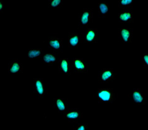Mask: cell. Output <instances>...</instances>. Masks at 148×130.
I'll return each mask as SVG.
<instances>
[{"label": "cell", "mask_w": 148, "mask_h": 130, "mask_svg": "<svg viewBox=\"0 0 148 130\" xmlns=\"http://www.w3.org/2000/svg\"><path fill=\"white\" fill-rule=\"evenodd\" d=\"M93 96L99 103H112L116 100V94L112 88H99L93 93Z\"/></svg>", "instance_id": "6da1fadb"}, {"label": "cell", "mask_w": 148, "mask_h": 130, "mask_svg": "<svg viewBox=\"0 0 148 130\" xmlns=\"http://www.w3.org/2000/svg\"><path fill=\"white\" fill-rule=\"evenodd\" d=\"M33 93L39 98H42L48 93V86L42 78L33 79Z\"/></svg>", "instance_id": "7a4b0ae2"}, {"label": "cell", "mask_w": 148, "mask_h": 130, "mask_svg": "<svg viewBox=\"0 0 148 130\" xmlns=\"http://www.w3.org/2000/svg\"><path fill=\"white\" fill-rule=\"evenodd\" d=\"M116 73L112 68L101 69L98 73V82L100 83H110L115 80Z\"/></svg>", "instance_id": "3957f363"}, {"label": "cell", "mask_w": 148, "mask_h": 130, "mask_svg": "<svg viewBox=\"0 0 148 130\" xmlns=\"http://www.w3.org/2000/svg\"><path fill=\"white\" fill-rule=\"evenodd\" d=\"M92 9L84 8L78 14L79 26L82 28H88L92 23Z\"/></svg>", "instance_id": "277c9868"}, {"label": "cell", "mask_w": 148, "mask_h": 130, "mask_svg": "<svg viewBox=\"0 0 148 130\" xmlns=\"http://www.w3.org/2000/svg\"><path fill=\"white\" fill-rule=\"evenodd\" d=\"M63 118L68 122L77 123L83 118V113L77 108H69L64 113Z\"/></svg>", "instance_id": "5b68a950"}, {"label": "cell", "mask_w": 148, "mask_h": 130, "mask_svg": "<svg viewBox=\"0 0 148 130\" xmlns=\"http://www.w3.org/2000/svg\"><path fill=\"white\" fill-rule=\"evenodd\" d=\"M82 42L85 43H97L98 41V31L95 28H88L81 36Z\"/></svg>", "instance_id": "8992f818"}, {"label": "cell", "mask_w": 148, "mask_h": 130, "mask_svg": "<svg viewBox=\"0 0 148 130\" xmlns=\"http://www.w3.org/2000/svg\"><path fill=\"white\" fill-rule=\"evenodd\" d=\"M48 48L54 52L60 53L63 49V40L62 38L55 36H51L48 41Z\"/></svg>", "instance_id": "52a82bcc"}, {"label": "cell", "mask_w": 148, "mask_h": 130, "mask_svg": "<svg viewBox=\"0 0 148 130\" xmlns=\"http://www.w3.org/2000/svg\"><path fill=\"white\" fill-rule=\"evenodd\" d=\"M119 40L127 44L131 43L133 39V29L132 28H120L118 30Z\"/></svg>", "instance_id": "ba28073f"}, {"label": "cell", "mask_w": 148, "mask_h": 130, "mask_svg": "<svg viewBox=\"0 0 148 130\" xmlns=\"http://www.w3.org/2000/svg\"><path fill=\"white\" fill-rule=\"evenodd\" d=\"M71 67L77 73H86L88 72V65L83 59H73L71 63Z\"/></svg>", "instance_id": "9c48e42d"}, {"label": "cell", "mask_w": 148, "mask_h": 130, "mask_svg": "<svg viewBox=\"0 0 148 130\" xmlns=\"http://www.w3.org/2000/svg\"><path fill=\"white\" fill-rule=\"evenodd\" d=\"M143 93V89H134L129 94L128 96L134 103L146 105L147 103V100Z\"/></svg>", "instance_id": "30bf717a"}, {"label": "cell", "mask_w": 148, "mask_h": 130, "mask_svg": "<svg viewBox=\"0 0 148 130\" xmlns=\"http://www.w3.org/2000/svg\"><path fill=\"white\" fill-rule=\"evenodd\" d=\"M58 67L60 73L68 76L71 75L72 67L68 58L60 59Z\"/></svg>", "instance_id": "8fae6325"}, {"label": "cell", "mask_w": 148, "mask_h": 130, "mask_svg": "<svg viewBox=\"0 0 148 130\" xmlns=\"http://www.w3.org/2000/svg\"><path fill=\"white\" fill-rule=\"evenodd\" d=\"M53 107L59 113H64L69 109L67 99L58 98L53 100Z\"/></svg>", "instance_id": "7c38bea8"}, {"label": "cell", "mask_w": 148, "mask_h": 130, "mask_svg": "<svg viewBox=\"0 0 148 130\" xmlns=\"http://www.w3.org/2000/svg\"><path fill=\"white\" fill-rule=\"evenodd\" d=\"M68 42V46L71 48H77L83 43L80 34L75 31L69 33Z\"/></svg>", "instance_id": "4fadbf2b"}, {"label": "cell", "mask_w": 148, "mask_h": 130, "mask_svg": "<svg viewBox=\"0 0 148 130\" xmlns=\"http://www.w3.org/2000/svg\"><path fill=\"white\" fill-rule=\"evenodd\" d=\"M118 21L121 23H134V15L131 10H123L118 14Z\"/></svg>", "instance_id": "5bb4252c"}, {"label": "cell", "mask_w": 148, "mask_h": 130, "mask_svg": "<svg viewBox=\"0 0 148 130\" xmlns=\"http://www.w3.org/2000/svg\"><path fill=\"white\" fill-rule=\"evenodd\" d=\"M23 72V65L18 60H14L8 65V72L11 74H19Z\"/></svg>", "instance_id": "9a60e30c"}, {"label": "cell", "mask_w": 148, "mask_h": 130, "mask_svg": "<svg viewBox=\"0 0 148 130\" xmlns=\"http://www.w3.org/2000/svg\"><path fill=\"white\" fill-rule=\"evenodd\" d=\"M42 61L45 64L52 66L58 63L60 59L57 54L54 53H48L42 55Z\"/></svg>", "instance_id": "2e32d148"}, {"label": "cell", "mask_w": 148, "mask_h": 130, "mask_svg": "<svg viewBox=\"0 0 148 130\" xmlns=\"http://www.w3.org/2000/svg\"><path fill=\"white\" fill-rule=\"evenodd\" d=\"M98 14L99 17L103 18H106L108 17L110 13V6L107 2H101L98 3Z\"/></svg>", "instance_id": "e0dca14e"}, {"label": "cell", "mask_w": 148, "mask_h": 130, "mask_svg": "<svg viewBox=\"0 0 148 130\" xmlns=\"http://www.w3.org/2000/svg\"><path fill=\"white\" fill-rule=\"evenodd\" d=\"M27 56L29 59L39 58L42 56V50L38 48H32L28 50L27 52Z\"/></svg>", "instance_id": "ac0fdd59"}, {"label": "cell", "mask_w": 148, "mask_h": 130, "mask_svg": "<svg viewBox=\"0 0 148 130\" xmlns=\"http://www.w3.org/2000/svg\"><path fill=\"white\" fill-rule=\"evenodd\" d=\"M118 7L124 10H130L133 8V1L132 0H122L118 1Z\"/></svg>", "instance_id": "d6986e66"}, {"label": "cell", "mask_w": 148, "mask_h": 130, "mask_svg": "<svg viewBox=\"0 0 148 130\" xmlns=\"http://www.w3.org/2000/svg\"><path fill=\"white\" fill-rule=\"evenodd\" d=\"M64 1L62 0H53L49 1V6L51 8H60L63 5Z\"/></svg>", "instance_id": "ffe728a7"}, {"label": "cell", "mask_w": 148, "mask_h": 130, "mask_svg": "<svg viewBox=\"0 0 148 130\" xmlns=\"http://www.w3.org/2000/svg\"><path fill=\"white\" fill-rule=\"evenodd\" d=\"M88 128L87 124H77L76 127H74L73 129L75 130H86Z\"/></svg>", "instance_id": "44dd1931"}, {"label": "cell", "mask_w": 148, "mask_h": 130, "mask_svg": "<svg viewBox=\"0 0 148 130\" xmlns=\"http://www.w3.org/2000/svg\"><path fill=\"white\" fill-rule=\"evenodd\" d=\"M143 64L144 68H147L148 66V55L147 54H144L143 55Z\"/></svg>", "instance_id": "7402d4cb"}, {"label": "cell", "mask_w": 148, "mask_h": 130, "mask_svg": "<svg viewBox=\"0 0 148 130\" xmlns=\"http://www.w3.org/2000/svg\"><path fill=\"white\" fill-rule=\"evenodd\" d=\"M3 6H4V4H3V1L2 0L0 1V12L3 13Z\"/></svg>", "instance_id": "603a6c76"}]
</instances>
